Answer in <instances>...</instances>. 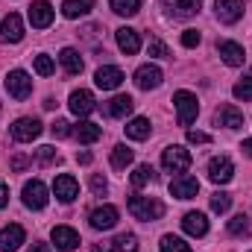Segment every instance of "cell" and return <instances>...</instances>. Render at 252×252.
Returning a JSON list of instances; mask_svg holds the SVG:
<instances>
[{
	"label": "cell",
	"instance_id": "obj_41",
	"mask_svg": "<svg viewBox=\"0 0 252 252\" xmlns=\"http://www.w3.org/2000/svg\"><path fill=\"white\" fill-rule=\"evenodd\" d=\"M91 190H94L97 196H103V193L109 190V182H106V179H103L100 173H94V176H91Z\"/></svg>",
	"mask_w": 252,
	"mask_h": 252
},
{
	"label": "cell",
	"instance_id": "obj_20",
	"mask_svg": "<svg viewBox=\"0 0 252 252\" xmlns=\"http://www.w3.org/2000/svg\"><path fill=\"white\" fill-rule=\"evenodd\" d=\"M50 238H53V244H56L59 252H73L76 247H79V235H76L70 226H56Z\"/></svg>",
	"mask_w": 252,
	"mask_h": 252
},
{
	"label": "cell",
	"instance_id": "obj_32",
	"mask_svg": "<svg viewBox=\"0 0 252 252\" xmlns=\"http://www.w3.org/2000/svg\"><path fill=\"white\" fill-rule=\"evenodd\" d=\"M156 179V170L150 167V164H138L135 170H132V185L135 188H144V185H150Z\"/></svg>",
	"mask_w": 252,
	"mask_h": 252
},
{
	"label": "cell",
	"instance_id": "obj_25",
	"mask_svg": "<svg viewBox=\"0 0 252 252\" xmlns=\"http://www.w3.org/2000/svg\"><path fill=\"white\" fill-rule=\"evenodd\" d=\"M94 3H97V0H64L62 3V15L67 18V21L82 18V15H88V12L94 9Z\"/></svg>",
	"mask_w": 252,
	"mask_h": 252
},
{
	"label": "cell",
	"instance_id": "obj_45",
	"mask_svg": "<svg viewBox=\"0 0 252 252\" xmlns=\"http://www.w3.org/2000/svg\"><path fill=\"white\" fill-rule=\"evenodd\" d=\"M6 205H9V188L0 182V208H6Z\"/></svg>",
	"mask_w": 252,
	"mask_h": 252
},
{
	"label": "cell",
	"instance_id": "obj_19",
	"mask_svg": "<svg viewBox=\"0 0 252 252\" xmlns=\"http://www.w3.org/2000/svg\"><path fill=\"white\" fill-rule=\"evenodd\" d=\"M53 193H56L62 202H73V199L79 196V185H76V179H73L70 173H62V176H56V182H53Z\"/></svg>",
	"mask_w": 252,
	"mask_h": 252
},
{
	"label": "cell",
	"instance_id": "obj_48",
	"mask_svg": "<svg viewBox=\"0 0 252 252\" xmlns=\"http://www.w3.org/2000/svg\"><path fill=\"white\" fill-rule=\"evenodd\" d=\"M30 252H50V247H47V244H32Z\"/></svg>",
	"mask_w": 252,
	"mask_h": 252
},
{
	"label": "cell",
	"instance_id": "obj_11",
	"mask_svg": "<svg viewBox=\"0 0 252 252\" xmlns=\"http://www.w3.org/2000/svg\"><path fill=\"white\" fill-rule=\"evenodd\" d=\"M214 12L223 24H238L244 18V0H214Z\"/></svg>",
	"mask_w": 252,
	"mask_h": 252
},
{
	"label": "cell",
	"instance_id": "obj_14",
	"mask_svg": "<svg viewBox=\"0 0 252 252\" xmlns=\"http://www.w3.org/2000/svg\"><path fill=\"white\" fill-rule=\"evenodd\" d=\"M67 106H70V112H73L76 118H88V115L94 112V94H91V91H85V88H79V91H73V94H70Z\"/></svg>",
	"mask_w": 252,
	"mask_h": 252
},
{
	"label": "cell",
	"instance_id": "obj_29",
	"mask_svg": "<svg viewBox=\"0 0 252 252\" xmlns=\"http://www.w3.org/2000/svg\"><path fill=\"white\" fill-rule=\"evenodd\" d=\"M132 158H135V153H132L126 144H118V147L112 150V167H115V170H126V167L132 164Z\"/></svg>",
	"mask_w": 252,
	"mask_h": 252
},
{
	"label": "cell",
	"instance_id": "obj_2",
	"mask_svg": "<svg viewBox=\"0 0 252 252\" xmlns=\"http://www.w3.org/2000/svg\"><path fill=\"white\" fill-rule=\"evenodd\" d=\"M173 106H176V121H179V126H190L196 121V115H199V100L190 91H176L173 94Z\"/></svg>",
	"mask_w": 252,
	"mask_h": 252
},
{
	"label": "cell",
	"instance_id": "obj_23",
	"mask_svg": "<svg viewBox=\"0 0 252 252\" xmlns=\"http://www.w3.org/2000/svg\"><path fill=\"white\" fill-rule=\"evenodd\" d=\"M214 124L217 126H226V129H241L244 126V115L235 109V106H220L217 112H214Z\"/></svg>",
	"mask_w": 252,
	"mask_h": 252
},
{
	"label": "cell",
	"instance_id": "obj_12",
	"mask_svg": "<svg viewBox=\"0 0 252 252\" xmlns=\"http://www.w3.org/2000/svg\"><path fill=\"white\" fill-rule=\"evenodd\" d=\"M53 6L47 3V0H35L32 6H30V24L35 27V30H47L50 24H53Z\"/></svg>",
	"mask_w": 252,
	"mask_h": 252
},
{
	"label": "cell",
	"instance_id": "obj_37",
	"mask_svg": "<svg viewBox=\"0 0 252 252\" xmlns=\"http://www.w3.org/2000/svg\"><path fill=\"white\" fill-rule=\"evenodd\" d=\"M232 94H235L238 100H252V73H250V76H244L241 82H235Z\"/></svg>",
	"mask_w": 252,
	"mask_h": 252
},
{
	"label": "cell",
	"instance_id": "obj_38",
	"mask_svg": "<svg viewBox=\"0 0 252 252\" xmlns=\"http://www.w3.org/2000/svg\"><path fill=\"white\" fill-rule=\"evenodd\" d=\"M35 153H38V164H41V167H47V164L59 161V156H56V150H53V147H38Z\"/></svg>",
	"mask_w": 252,
	"mask_h": 252
},
{
	"label": "cell",
	"instance_id": "obj_46",
	"mask_svg": "<svg viewBox=\"0 0 252 252\" xmlns=\"http://www.w3.org/2000/svg\"><path fill=\"white\" fill-rule=\"evenodd\" d=\"M76 161L79 164H91V153H76Z\"/></svg>",
	"mask_w": 252,
	"mask_h": 252
},
{
	"label": "cell",
	"instance_id": "obj_35",
	"mask_svg": "<svg viewBox=\"0 0 252 252\" xmlns=\"http://www.w3.org/2000/svg\"><path fill=\"white\" fill-rule=\"evenodd\" d=\"M229 208H232V196H229V193H223V190L211 193V211H217V214H226Z\"/></svg>",
	"mask_w": 252,
	"mask_h": 252
},
{
	"label": "cell",
	"instance_id": "obj_40",
	"mask_svg": "<svg viewBox=\"0 0 252 252\" xmlns=\"http://www.w3.org/2000/svg\"><path fill=\"white\" fill-rule=\"evenodd\" d=\"M150 56H156V59H167V56H170V50H167L158 38H153V41H150Z\"/></svg>",
	"mask_w": 252,
	"mask_h": 252
},
{
	"label": "cell",
	"instance_id": "obj_5",
	"mask_svg": "<svg viewBox=\"0 0 252 252\" xmlns=\"http://www.w3.org/2000/svg\"><path fill=\"white\" fill-rule=\"evenodd\" d=\"M232 176H235V164L229 156H214L208 161V179L214 185H226V182H232Z\"/></svg>",
	"mask_w": 252,
	"mask_h": 252
},
{
	"label": "cell",
	"instance_id": "obj_30",
	"mask_svg": "<svg viewBox=\"0 0 252 252\" xmlns=\"http://www.w3.org/2000/svg\"><path fill=\"white\" fill-rule=\"evenodd\" d=\"M109 252H138V238H135L132 232H124V235H118V238L112 241Z\"/></svg>",
	"mask_w": 252,
	"mask_h": 252
},
{
	"label": "cell",
	"instance_id": "obj_22",
	"mask_svg": "<svg viewBox=\"0 0 252 252\" xmlns=\"http://www.w3.org/2000/svg\"><path fill=\"white\" fill-rule=\"evenodd\" d=\"M115 35H118V47H121V53H126V56H135V53L141 50V35H138V30L121 27Z\"/></svg>",
	"mask_w": 252,
	"mask_h": 252
},
{
	"label": "cell",
	"instance_id": "obj_3",
	"mask_svg": "<svg viewBox=\"0 0 252 252\" xmlns=\"http://www.w3.org/2000/svg\"><path fill=\"white\" fill-rule=\"evenodd\" d=\"M190 153L185 147H179V144H173V147H167L164 153H161V167L167 170V173H185L190 167Z\"/></svg>",
	"mask_w": 252,
	"mask_h": 252
},
{
	"label": "cell",
	"instance_id": "obj_6",
	"mask_svg": "<svg viewBox=\"0 0 252 252\" xmlns=\"http://www.w3.org/2000/svg\"><path fill=\"white\" fill-rule=\"evenodd\" d=\"M47 185L41 182V179H32V182H27L24 185V205L27 208H32V211H41L44 205H47Z\"/></svg>",
	"mask_w": 252,
	"mask_h": 252
},
{
	"label": "cell",
	"instance_id": "obj_44",
	"mask_svg": "<svg viewBox=\"0 0 252 252\" xmlns=\"http://www.w3.org/2000/svg\"><path fill=\"white\" fill-rule=\"evenodd\" d=\"M208 141H211V135L196 132V129H188V144H208Z\"/></svg>",
	"mask_w": 252,
	"mask_h": 252
},
{
	"label": "cell",
	"instance_id": "obj_31",
	"mask_svg": "<svg viewBox=\"0 0 252 252\" xmlns=\"http://www.w3.org/2000/svg\"><path fill=\"white\" fill-rule=\"evenodd\" d=\"M109 3H112V12L124 18H132L141 12V0H109Z\"/></svg>",
	"mask_w": 252,
	"mask_h": 252
},
{
	"label": "cell",
	"instance_id": "obj_42",
	"mask_svg": "<svg viewBox=\"0 0 252 252\" xmlns=\"http://www.w3.org/2000/svg\"><path fill=\"white\" fill-rule=\"evenodd\" d=\"M199 41H202V35H199L196 30H185V32H182V44H185V47H196Z\"/></svg>",
	"mask_w": 252,
	"mask_h": 252
},
{
	"label": "cell",
	"instance_id": "obj_39",
	"mask_svg": "<svg viewBox=\"0 0 252 252\" xmlns=\"http://www.w3.org/2000/svg\"><path fill=\"white\" fill-rule=\"evenodd\" d=\"M50 132H53V138H67L73 129H70V124H67V121H62V118H59L56 124L50 126Z\"/></svg>",
	"mask_w": 252,
	"mask_h": 252
},
{
	"label": "cell",
	"instance_id": "obj_7",
	"mask_svg": "<svg viewBox=\"0 0 252 252\" xmlns=\"http://www.w3.org/2000/svg\"><path fill=\"white\" fill-rule=\"evenodd\" d=\"M12 138L15 141H21V144H30V141H35L38 135H41V121H35V118H18L15 124H12Z\"/></svg>",
	"mask_w": 252,
	"mask_h": 252
},
{
	"label": "cell",
	"instance_id": "obj_21",
	"mask_svg": "<svg viewBox=\"0 0 252 252\" xmlns=\"http://www.w3.org/2000/svg\"><path fill=\"white\" fill-rule=\"evenodd\" d=\"M182 229L188 232L190 238H205L208 235V217L202 211H188L182 220Z\"/></svg>",
	"mask_w": 252,
	"mask_h": 252
},
{
	"label": "cell",
	"instance_id": "obj_9",
	"mask_svg": "<svg viewBox=\"0 0 252 252\" xmlns=\"http://www.w3.org/2000/svg\"><path fill=\"white\" fill-rule=\"evenodd\" d=\"M124 79H126L124 70L115 67V64H103V67L94 73V82H97V88H103V91H115V88H121Z\"/></svg>",
	"mask_w": 252,
	"mask_h": 252
},
{
	"label": "cell",
	"instance_id": "obj_47",
	"mask_svg": "<svg viewBox=\"0 0 252 252\" xmlns=\"http://www.w3.org/2000/svg\"><path fill=\"white\" fill-rule=\"evenodd\" d=\"M241 150H244V153H247V156L252 158V138H247V141L241 144Z\"/></svg>",
	"mask_w": 252,
	"mask_h": 252
},
{
	"label": "cell",
	"instance_id": "obj_8",
	"mask_svg": "<svg viewBox=\"0 0 252 252\" xmlns=\"http://www.w3.org/2000/svg\"><path fill=\"white\" fill-rule=\"evenodd\" d=\"M21 38H24V21H21V15L9 12L0 24V41L3 44H18Z\"/></svg>",
	"mask_w": 252,
	"mask_h": 252
},
{
	"label": "cell",
	"instance_id": "obj_43",
	"mask_svg": "<svg viewBox=\"0 0 252 252\" xmlns=\"http://www.w3.org/2000/svg\"><path fill=\"white\" fill-rule=\"evenodd\" d=\"M9 167H12L15 173H21V170H27V167H30V156H15V158L9 161Z\"/></svg>",
	"mask_w": 252,
	"mask_h": 252
},
{
	"label": "cell",
	"instance_id": "obj_18",
	"mask_svg": "<svg viewBox=\"0 0 252 252\" xmlns=\"http://www.w3.org/2000/svg\"><path fill=\"white\" fill-rule=\"evenodd\" d=\"M167 12L176 18V21H185V18H193L202 6V0H164Z\"/></svg>",
	"mask_w": 252,
	"mask_h": 252
},
{
	"label": "cell",
	"instance_id": "obj_15",
	"mask_svg": "<svg viewBox=\"0 0 252 252\" xmlns=\"http://www.w3.org/2000/svg\"><path fill=\"white\" fill-rule=\"evenodd\" d=\"M115 223H118V208H115V205H100V208L91 211V226H94L97 232L115 229Z\"/></svg>",
	"mask_w": 252,
	"mask_h": 252
},
{
	"label": "cell",
	"instance_id": "obj_17",
	"mask_svg": "<svg viewBox=\"0 0 252 252\" xmlns=\"http://www.w3.org/2000/svg\"><path fill=\"white\" fill-rule=\"evenodd\" d=\"M217 53H220V59L229 64V67H241L244 59H247V53H244V47L238 41H220L217 44Z\"/></svg>",
	"mask_w": 252,
	"mask_h": 252
},
{
	"label": "cell",
	"instance_id": "obj_16",
	"mask_svg": "<svg viewBox=\"0 0 252 252\" xmlns=\"http://www.w3.org/2000/svg\"><path fill=\"white\" fill-rule=\"evenodd\" d=\"M170 193L176 196V199H193L196 193H199V182L193 179V176H176L173 182H170Z\"/></svg>",
	"mask_w": 252,
	"mask_h": 252
},
{
	"label": "cell",
	"instance_id": "obj_34",
	"mask_svg": "<svg viewBox=\"0 0 252 252\" xmlns=\"http://www.w3.org/2000/svg\"><path fill=\"white\" fill-rule=\"evenodd\" d=\"M158 247H161V252H193L188 244H185L182 238H176V235H164Z\"/></svg>",
	"mask_w": 252,
	"mask_h": 252
},
{
	"label": "cell",
	"instance_id": "obj_24",
	"mask_svg": "<svg viewBox=\"0 0 252 252\" xmlns=\"http://www.w3.org/2000/svg\"><path fill=\"white\" fill-rule=\"evenodd\" d=\"M132 109H135V100H132L129 94H118V97H112L109 106H106V112H109L112 118H126V115H132Z\"/></svg>",
	"mask_w": 252,
	"mask_h": 252
},
{
	"label": "cell",
	"instance_id": "obj_10",
	"mask_svg": "<svg viewBox=\"0 0 252 252\" xmlns=\"http://www.w3.org/2000/svg\"><path fill=\"white\" fill-rule=\"evenodd\" d=\"M27 241V232H24V226H18V223H9L6 229H0V252H15L21 250V244Z\"/></svg>",
	"mask_w": 252,
	"mask_h": 252
},
{
	"label": "cell",
	"instance_id": "obj_27",
	"mask_svg": "<svg viewBox=\"0 0 252 252\" xmlns=\"http://www.w3.org/2000/svg\"><path fill=\"white\" fill-rule=\"evenodd\" d=\"M73 135H76L82 144H94V141H100L103 129H100L97 124H91V121H79V124L73 126Z\"/></svg>",
	"mask_w": 252,
	"mask_h": 252
},
{
	"label": "cell",
	"instance_id": "obj_36",
	"mask_svg": "<svg viewBox=\"0 0 252 252\" xmlns=\"http://www.w3.org/2000/svg\"><path fill=\"white\" fill-rule=\"evenodd\" d=\"M53 70H56V62H53L47 53H38V56H35V73H38V76H50Z\"/></svg>",
	"mask_w": 252,
	"mask_h": 252
},
{
	"label": "cell",
	"instance_id": "obj_26",
	"mask_svg": "<svg viewBox=\"0 0 252 252\" xmlns=\"http://www.w3.org/2000/svg\"><path fill=\"white\" fill-rule=\"evenodd\" d=\"M59 62H62V67H64L67 76L82 73V56H79V50H73V47H64L62 53H59Z\"/></svg>",
	"mask_w": 252,
	"mask_h": 252
},
{
	"label": "cell",
	"instance_id": "obj_4",
	"mask_svg": "<svg viewBox=\"0 0 252 252\" xmlns=\"http://www.w3.org/2000/svg\"><path fill=\"white\" fill-rule=\"evenodd\" d=\"M6 91L15 97V100H27L32 94V79L27 70H9L6 73Z\"/></svg>",
	"mask_w": 252,
	"mask_h": 252
},
{
	"label": "cell",
	"instance_id": "obj_33",
	"mask_svg": "<svg viewBox=\"0 0 252 252\" xmlns=\"http://www.w3.org/2000/svg\"><path fill=\"white\" fill-rule=\"evenodd\" d=\"M229 235H235V238L250 235V217H247V214H235V217L229 220Z\"/></svg>",
	"mask_w": 252,
	"mask_h": 252
},
{
	"label": "cell",
	"instance_id": "obj_1",
	"mask_svg": "<svg viewBox=\"0 0 252 252\" xmlns=\"http://www.w3.org/2000/svg\"><path fill=\"white\" fill-rule=\"evenodd\" d=\"M129 214L141 223H153V220H161L164 214V205L156 199V196H129Z\"/></svg>",
	"mask_w": 252,
	"mask_h": 252
},
{
	"label": "cell",
	"instance_id": "obj_13",
	"mask_svg": "<svg viewBox=\"0 0 252 252\" xmlns=\"http://www.w3.org/2000/svg\"><path fill=\"white\" fill-rule=\"evenodd\" d=\"M161 79H164V73H161L156 64H141V67L135 70V85H138V88H144V91L158 88V85H161Z\"/></svg>",
	"mask_w": 252,
	"mask_h": 252
},
{
	"label": "cell",
	"instance_id": "obj_28",
	"mask_svg": "<svg viewBox=\"0 0 252 252\" xmlns=\"http://www.w3.org/2000/svg\"><path fill=\"white\" fill-rule=\"evenodd\" d=\"M150 132H153V126L147 118H132L129 124H126V135L132 138V141H144V138H150Z\"/></svg>",
	"mask_w": 252,
	"mask_h": 252
}]
</instances>
